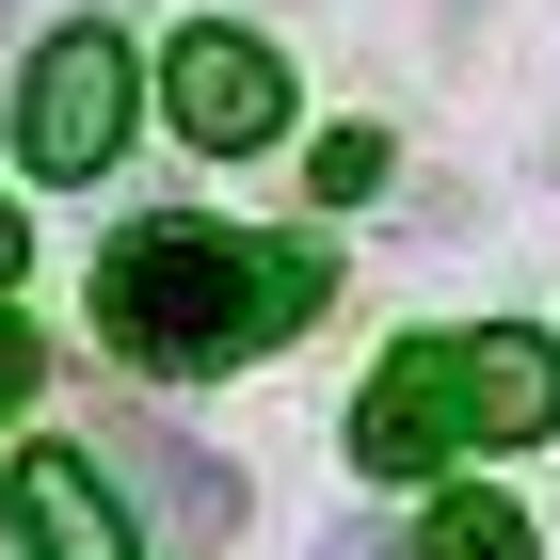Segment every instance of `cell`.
<instances>
[{
	"label": "cell",
	"mask_w": 560,
	"mask_h": 560,
	"mask_svg": "<svg viewBox=\"0 0 560 560\" xmlns=\"http://www.w3.org/2000/svg\"><path fill=\"white\" fill-rule=\"evenodd\" d=\"M113 465L161 497V528H176V545H224V528H241V465H224V448H192L176 417H144V400L113 417Z\"/></svg>",
	"instance_id": "8992f818"
},
{
	"label": "cell",
	"mask_w": 560,
	"mask_h": 560,
	"mask_svg": "<svg viewBox=\"0 0 560 560\" xmlns=\"http://www.w3.org/2000/svg\"><path fill=\"white\" fill-rule=\"evenodd\" d=\"M320 320V257L304 241H224V224H129L96 257V337L161 369V385H209V369H257L272 337Z\"/></svg>",
	"instance_id": "6da1fadb"
},
{
	"label": "cell",
	"mask_w": 560,
	"mask_h": 560,
	"mask_svg": "<svg viewBox=\"0 0 560 560\" xmlns=\"http://www.w3.org/2000/svg\"><path fill=\"white\" fill-rule=\"evenodd\" d=\"M320 560H417V545H385V528H337V545H320Z\"/></svg>",
	"instance_id": "8fae6325"
},
{
	"label": "cell",
	"mask_w": 560,
	"mask_h": 560,
	"mask_svg": "<svg viewBox=\"0 0 560 560\" xmlns=\"http://www.w3.org/2000/svg\"><path fill=\"white\" fill-rule=\"evenodd\" d=\"M304 176H320L337 209H352V192H385V129H337V144H320V161H304Z\"/></svg>",
	"instance_id": "9c48e42d"
},
{
	"label": "cell",
	"mask_w": 560,
	"mask_h": 560,
	"mask_svg": "<svg viewBox=\"0 0 560 560\" xmlns=\"http://www.w3.org/2000/svg\"><path fill=\"white\" fill-rule=\"evenodd\" d=\"M16 161H33V176H96V161H129V48L96 33V16L33 48V81H16Z\"/></svg>",
	"instance_id": "7a4b0ae2"
},
{
	"label": "cell",
	"mask_w": 560,
	"mask_h": 560,
	"mask_svg": "<svg viewBox=\"0 0 560 560\" xmlns=\"http://www.w3.org/2000/svg\"><path fill=\"white\" fill-rule=\"evenodd\" d=\"M16 400H33V337L0 320V417H16Z\"/></svg>",
	"instance_id": "30bf717a"
},
{
	"label": "cell",
	"mask_w": 560,
	"mask_h": 560,
	"mask_svg": "<svg viewBox=\"0 0 560 560\" xmlns=\"http://www.w3.org/2000/svg\"><path fill=\"white\" fill-rule=\"evenodd\" d=\"M161 113L209 144V161H241V144H272V129H289V65H272L257 33H224V16H209V33H176Z\"/></svg>",
	"instance_id": "3957f363"
},
{
	"label": "cell",
	"mask_w": 560,
	"mask_h": 560,
	"mask_svg": "<svg viewBox=\"0 0 560 560\" xmlns=\"http://www.w3.org/2000/svg\"><path fill=\"white\" fill-rule=\"evenodd\" d=\"M0 560H48V545H33V513H16V497H0Z\"/></svg>",
	"instance_id": "7c38bea8"
},
{
	"label": "cell",
	"mask_w": 560,
	"mask_h": 560,
	"mask_svg": "<svg viewBox=\"0 0 560 560\" xmlns=\"http://www.w3.org/2000/svg\"><path fill=\"white\" fill-rule=\"evenodd\" d=\"M417 560H528V513L480 497V480H448V497L417 513Z\"/></svg>",
	"instance_id": "ba28073f"
},
{
	"label": "cell",
	"mask_w": 560,
	"mask_h": 560,
	"mask_svg": "<svg viewBox=\"0 0 560 560\" xmlns=\"http://www.w3.org/2000/svg\"><path fill=\"white\" fill-rule=\"evenodd\" d=\"M432 369H448V432H465V448H528V432H560V352L528 337V320L432 337Z\"/></svg>",
	"instance_id": "277c9868"
},
{
	"label": "cell",
	"mask_w": 560,
	"mask_h": 560,
	"mask_svg": "<svg viewBox=\"0 0 560 560\" xmlns=\"http://www.w3.org/2000/svg\"><path fill=\"white\" fill-rule=\"evenodd\" d=\"M448 448H465V432H448V369H432V337H417V352H385V385L352 400V480H432Z\"/></svg>",
	"instance_id": "5b68a950"
},
{
	"label": "cell",
	"mask_w": 560,
	"mask_h": 560,
	"mask_svg": "<svg viewBox=\"0 0 560 560\" xmlns=\"http://www.w3.org/2000/svg\"><path fill=\"white\" fill-rule=\"evenodd\" d=\"M16 513H33V545H48V560H129V545H144V528H129V497L96 480V448H33Z\"/></svg>",
	"instance_id": "52a82bcc"
},
{
	"label": "cell",
	"mask_w": 560,
	"mask_h": 560,
	"mask_svg": "<svg viewBox=\"0 0 560 560\" xmlns=\"http://www.w3.org/2000/svg\"><path fill=\"white\" fill-rule=\"evenodd\" d=\"M0 272H16V209H0Z\"/></svg>",
	"instance_id": "4fadbf2b"
}]
</instances>
